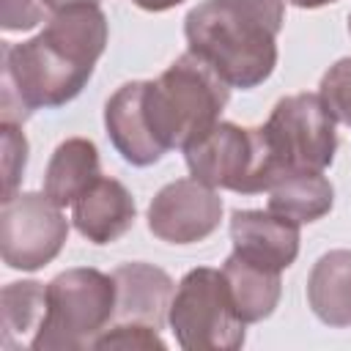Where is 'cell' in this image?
<instances>
[{
  "instance_id": "cell-1",
  "label": "cell",
  "mask_w": 351,
  "mask_h": 351,
  "mask_svg": "<svg viewBox=\"0 0 351 351\" xmlns=\"http://www.w3.org/2000/svg\"><path fill=\"white\" fill-rule=\"evenodd\" d=\"M110 38L99 3L52 11L44 30L22 44H3L0 115L25 123L36 110H55L80 96Z\"/></svg>"
},
{
  "instance_id": "cell-2",
  "label": "cell",
  "mask_w": 351,
  "mask_h": 351,
  "mask_svg": "<svg viewBox=\"0 0 351 351\" xmlns=\"http://www.w3.org/2000/svg\"><path fill=\"white\" fill-rule=\"evenodd\" d=\"M285 0H203L184 19L189 52L230 88H258L277 66Z\"/></svg>"
},
{
  "instance_id": "cell-3",
  "label": "cell",
  "mask_w": 351,
  "mask_h": 351,
  "mask_svg": "<svg viewBox=\"0 0 351 351\" xmlns=\"http://www.w3.org/2000/svg\"><path fill=\"white\" fill-rule=\"evenodd\" d=\"M230 99V85L195 52H184L173 60L159 80H145V118L156 143L170 151H186L206 137Z\"/></svg>"
},
{
  "instance_id": "cell-4",
  "label": "cell",
  "mask_w": 351,
  "mask_h": 351,
  "mask_svg": "<svg viewBox=\"0 0 351 351\" xmlns=\"http://www.w3.org/2000/svg\"><path fill=\"white\" fill-rule=\"evenodd\" d=\"M115 321V280L99 269H66L47 285V315L33 351H85Z\"/></svg>"
},
{
  "instance_id": "cell-5",
  "label": "cell",
  "mask_w": 351,
  "mask_h": 351,
  "mask_svg": "<svg viewBox=\"0 0 351 351\" xmlns=\"http://www.w3.org/2000/svg\"><path fill=\"white\" fill-rule=\"evenodd\" d=\"M184 154L192 178L214 189H230L241 195L269 192L280 173L263 126H236L230 121H219Z\"/></svg>"
},
{
  "instance_id": "cell-6",
  "label": "cell",
  "mask_w": 351,
  "mask_h": 351,
  "mask_svg": "<svg viewBox=\"0 0 351 351\" xmlns=\"http://www.w3.org/2000/svg\"><path fill=\"white\" fill-rule=\"evenodd\" d=\"M167 324L186 351H236L244 346V321L233 310L222 269L186 271L173 293Z\"/></svg>"
},
{
  "instance_id": "cell-7",
  "label": "cell",
  "mask_w": 351,
  "mask_h": 351,
  "mask_svg": "<svg viewBox=\"0 0 351 351\" xmlns=\"http://www.w3.org/2000/svg\"><path fill=\"white\" fill-rule=\"evenodd\" d=\"M277 170H326L337 151L335 115L318 93H293L274 104L263 123ZM277 173V176H280Z\"/></svg>"
},
{
  "instance_id": "cell-8",
  "label": "cell",
  "mask_w": 351,
  "mask_h": 351,
  "mask_svg": "<svg viewBox=\"0 0 351 351\" xmlns=\"http://www.w3.org/2000/svg\"><path fill=\"white\" fill-rule=\"evenodd\" d=\"M69 239V219L47 192H19L0 208V252L8 269L38 271Z\"/></svg>"
},
{
  "instance_id": "cell-9",
  "label": "cell",
  "mask_w": 351,
  "mask_h": 351,
  "mask_svg": "<svg viewBox=\"0 0 351 351\" xmlns=\"http://www.w3.org/2000/svg\"><path fill=\"white\" fill-rule=\"evenodd\" d=\"M222 219V197L197 178L165 184L148 206V230L167 244H195L208 239Z\"/></svg>"
},
{
  "instance_id": "cell-10",
  "label": "cell",
  "mask_w": 351,
  "mask_h": 351,
  "mask_svg": "<svg viewBox=\"0 0 351 351\" xmlns=\"http://www.w3.org/2000/svg\"><path fill=\"white\" fill-rule=\"evenodd\" d=\"M233 252L271 271L288 269L299 255V222L274 211L247 208L230 217Z\"/></svg>"
},
{
  "instance_id": "cell-11",
  "label": "cell",
  "mask_w": 351,
  "mask_h": 351,
  "mask_svg": "<svg viewBox=\"0 0 351 351\" xmlns=\"http://www.w3.org/2000/svg\"><path fill=\"white\" fill-rule=\"evenodd\" d=\"M145 80L121 85L104 104V126L115 151L134 167H148L165 156V148L156 143L151 123L145 118Z\"/></svg>"
},
{
  "instance_id": "cell-12",
  "label": "cell",
  "mask_w": 351,
  "mask_h": 351,
  "mask_svg": "<svg viewBox=\"0 0 351 351\" xmlns=\"http://www.w3.org/2000/svg\"><path fill=\"white\" fill-rule=\"evenodd\" d=\"M115 280V321H137L162 329L167 324L176 285L159 266L132 261L112 271Z\"/></svg>"
},
{
  "instance_id": "cell-13",
  "label": "cell",
  "mask_w": 351,
  "mask_h": 351,
  "mask_svg": "<svg viewBox=\"0 0 351 351\" xmlns=\"http://www.w3.org/2000/svg\"><path fill=\"white\" fill-rule=\"evenodd\" d=\"M137 206L132 192L118 178L99 176L74 203L71 219L82 239L93 244H112L134 225Z\"/></svg>"
},
{
  "instance_id": "cell-14",
  "label": "cell",
  "mask_w": 351,
  "mask_h": 351,
  "mask_svg": "<svg viewBox=\"0 0 351 351\" xmlns=\"http://www.w3.org/2000/svg\"><path fill=\"white\" fill-rule=\"evenodd\" d=\"M307 302L326 326H351V250H329L313 263Z\"/></svg>"
},
{
  "instance_id": "cell-15",
  "label": "cell",
  "mask_w": 351,
  "mask_h": 351,
  "mask_svg": "<svg viewBox=\"0 0 351 351\" xmlns=\"http://www.w3.org/2000/svg\"><path fill=\"white\" fill-rule=\"evenodd\" d=\"M222 277H225L233 310L244 324H258L274 313L282 293L280 271L263 269L230 252L228 261L222 263Z\"/></svg>"
},
{
  "instance_id": "cell-16",
  "label": "cell",
  "mask_w": 351,
  "mask_h": 351,
  "mask_svg": "<svg viewBox=\"0 0 351 351\" xmlns=\"http://www.w3.org/2000/svg\"><path fill=\"white\" fill-rule=\"evenodd\" d=\"M332 203L335 189L321 170H285L269 186V211L299 225L326 217Z\"/></svg>"
},
{
  "instance_id": "cell-17",
  "label": "cell",
  "mask_w": 351,
  "mask_h": 351,
  "mask_svg": "<svg viewBox=\"0 0 351 351\" xmlns=\"http://www.w3.org/2000/svg\"><path fill=\"white\" fill-rule=\"evenodd\" d=\"M99 148L88 137L63 140L49 156L44 173V192L60 206H71L99 178Z\"/></svg>"
},
{
  "instance_id": "cell-18",
  "label": "cell",
  "mask_w": 351,
  "mask_h": 351,
  "mask_svg": "<svg viewBox=\"0 0 351 351\" xmlns=\"http://www.w3.org/2000/svg\"><path fill=\"white\" fill-rule=\"evenodd\" d=\"M0 315H3V348L11 351L27 346L25 335L33 332L36 337L47 315V285L36 280L8 282L0 293Z\"/></svg>"
},
{
  "instance_id": "cell-19",
  "label": "cell",
  "mask_w": 351,
  "mask_h": 351,
  "mask_svg": "<svg viewBox=\"0 0 351 351\" xmlns=\"http://www.w3.org/2000/svg\"><path fill=\"white\" fill-rule=\"evenodd\" d=\"M96 351H112V348H121V351H154V348H167V343L159 337V329L156 326H148V324H137V321H112L93 343Z\"/></svg>"
},
{
  "instance_id": "cell-20",
  "label": "cell",
  "mask_w": 351,
  "mask_h": 351,
  "mask_svg": "<svg viewBox=\"0 0 351 351\" xmlns=\"http://www.w3.org/2000/svg\"><path fill=\"white\" fill-rule=\"evenodd\" d=\"M318 96L335 115V121L351 126V58H340L326 69L318 85Z\"/></svg>"
},
{
  "instance_id": "cell-21",
  "label": "cell",
  "mask_w": 351,
  "mask_h": 351,
  "mask_svg": "<svg viewBox=\"0 0 351 351\" xmlns=\"http://www.w3.org/2000/svg\"><path fill=\"white\" fill-rule=\"evenodd\" d=\"M0 137H3V200H8L16 195V186L27 165V140L22 134V123H11V121H0Z\"/></svg>"
},
{
  "instance_id": "cell-22",
  "label": "cell",
  "mask_w": 351,
  "mask_h": 351,
  "mask_svg": "<svg viewBox=\"0 0 351 351\" xmlns=\"http://www.w3.org/2000/svg\"><path fill=\"white\" fill-rule=\"evenodd\" d=\"M47 5L41 0H0L3 30H30L44 19Z\"/></svg>"
},
{
  "instance_id": "cell-23",
  "label": "cell",
  "mask_w": 351,
  "mask_h": 351,
  "mask_svg": "<svg viewBox=\"0 0 351 351\" xmlns=\"http://www.w3.org/2000/svg\"><path fill=\"white\" fill-rule=\"evenodd\" d=\"M137 8H143V11H154V14H159V11H170V8H176V5H181L184 0H132Z\"/></svg>"
},
{
  "instance_id": "cell-24",
  "label": "cell",
  "mask_w": 351,
  "mask_h": 351,
  "mask_svg": "<svg viewBox=\"0 0 351 351\" xmlns=\"http://www.w3.org/2000/svg\"><path fill=\"white\" fill-rule=\"evenodd\" d=\"M47 5V11H60L66 5H74V3H101V0H41Z\"/></svg>"
},
{
  "instance_id": "cell-25",
  "label": "cell",
  "mask_w": 351,
  "mask_h": 351,
  "mask_svg": "<svg viewBox=\"0 0 351 351\" xmlns=\"http://www.w3.org/2000/svg\"><path fill=\"white\" fill-rule=\"evenodd\" d=\"M296 8H321V5H329V3H337V0H285Z\"/></svg>"
},
{
  "instance_id": "cell-26",
  "label": "cell",
  "mask_w": 351,
  "mask_h": 351,
  "mask_svg": "<svg viewBox=\"0 0 351 351\" xmlns=\"http://www.w3.org/2000/svg\"><path fill=\"white\" fill-rule=\"evenodd\" d=\"M348 33H351V14H348Z\"/></svg>"
}]
</instances>
